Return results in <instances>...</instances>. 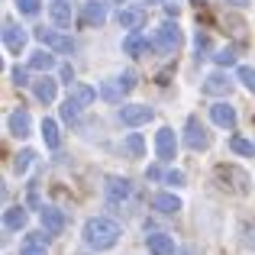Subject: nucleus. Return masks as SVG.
Masks as SVG:
<instances>
[{
    "label": "nucleus",
    "mask_w": 255,
    "mask_h": 255,
    "mask_svg": "<svg viewBox=\"0 0 255 255\" xmlns=\"http://www.w3.org/2000/svg\"><path fill=\"white\" fill-rule=\"evenodd\" d=\"M120 239V223L110 217H94L84 223V243L91 246V249L104 252V249H113Z\"/></svg>",
    "instance_id": "nucleus-1"
},
{
    "label": "nucleus",
    "mask_w": 255,
    "mask_h": 255,
    "mask_svg": "<svg viewBox=\"0 0 255 255\" xmlns=\"http://www.w3.org/2000/svg\"><path fill=\"white\" fill-rule=\"evenodd\" d=\"M152 45H155L162 55H174V52H178V45H181V29H178V23H162V26H158Z\"/></svg>",
    "instance_id": "nucleus-2"
},
{
    "label": "nucleus",
    "mask_w": 255,
    "mask_h": 255,
    "mask_svg": "<svg viewBox=\"0 0 255 255\" xmlns=\"http://www.w3.org/2000/svg\"><path fill=\"white\" fill-rule=\"evenodd\" d=\"M36 39L45 45V49H52L55 55H71L75 52V42H71L68 36H62V32H55V29H36Z\"/></svg>",
    "instance_id": "nucleus-3"
},
{
    "label": "nucleus",
    "mask_w": 255,
    "mask_h": 255,
    "mask_svg": "<svg viewBox=\"0 0 255 255\" xmlns=\"http://www.w3.org/2000/svg\"><path fill=\"white\" fill-rule=\"evenodd\" d=\"M152 117H155V110L145 107V104H126V107H120V120H123L126 126H142V123H149Z\"/></svg>",
    "instance_id": "nucleus-4"
},
{
    "label": "nucleus",
    "mask_w": 255,
    "mask_h": 255,
    "mask_svg": "<svg viewBox=\"0 0 255 255\" xmlns=\"http://www.w3.org/2000/svg\"><path fill=\"white\" fill-rule=\"evenodd\" d=\"M3 45H6V52H13V55H19V52L26 49V29H19L10 16L3 19Z\"/></svg>",
    "instance_id": "nucleus-5"
},
{
    "label": "nucleus",
    "mask_w": 255,
    "mask_h": 255,
    "mask_svg": "<svg viewBox=\"0 0 255 255\" xmlns=\"http://www.w3.org/2000/svg\"><path fill=\"white\" fill-rule=\"evenodd\" d=\"M184 142H187V149H194V152H200V149H207V145H210V136H207L204 123H200L197 117L187 120V136H184Z\"/></svg>",
    "instance_id": "nucleus-6"
},
{
    "label": "nucleus",
    "mask_w": 255,
    "mask_h": 255,
    "mask_svg": "<svg viewBox=\"0 0 255 255\" xmlns=\"http://www.w3.org/2000/svg\"><path fill=\"white\" fill-rule=\"evenodd\" d=\"M49 16H52V23H55L58 29H71V19H75L71 0H52L49 3Z\"/></svg>",
    "instance_id": "nucleus-7"
},
{
    "label": "nucleus",
    "mask_w": 255,
    "mask_h": 255,
    "mask_svg": "<svg viewBox=\"0 0 255 255\" xmlns=\"http://www.w3.org/2000/svg\"><path fill=\"white\" fill-rule=\"evenodd\" d=\"M217 178H230L236 194H249V174H246L243 168H236V165H220Z\"/></svg>",
    "instance_id": "nucleus-8"
},
{
    "label": "nucleus",
    "mask_w": 255,
    "mask_h": 255,
    "mask_svg": "<svg viewBox=\"0 0 255 255\" xmlns=\"http://www.w3.org/2000/svg\"><path fill=\"white\" fill-rule=\"evenodd\" d=\"M19 255H49V233H29L23 239Z\"/></svg>",
    "instance_id": "nucleus-9"
},
{
    "label": "nucleus",
    "mask_w": 255,
    "mask_h": 255,
    "mask_svg": "<svg viewBox=\"0 0 255 255\" xmlns=\"http://www.w3.org/2000/svg\"><path fill=\"white\" fill-rule=\"evenodd\" d=\"M174 149H178V142H174V132L165 126V129H158L155 132V152H158V158H174Z\"/></svg>",
    "instance_id": "nucleus-10"
},
{
    "label": "nucleus",
    "mask_w": 255,
    "mask_h": 255,
    "mask_svg": "<svg viewBox=\"0 0 255 255\" xmlns=\"http://www.w3.org/2000/svg\"><path fill=\"white\" fill-rule=\"evenodd\" d=\"M132 194V184L126 178H110L107 181V197H110V204H123V200H129Z\"/></svg>",
    "instance_id": "nucleus-11"
},
{
    "label": "nucleus",
    "mask_w": 255,
    "mask_h": 255,
    "mask_svg": "<svg viewBox=\"0 0 255 255\" xmlns=\"http://www.w3.org/2000/svg\"><path fill=\"white\" fill-rule=\"evenodd\" d=\"M6 126H10V132L16 139H26V136H29V129H32V120H29V113H26V110H13L10 120H6Z\"/></svg>",
    "instance_id": "nucleus-12"
},
{
    "label": "nucleus",
    "mask_w": 255,
    "mask_h": 255,
    "mask_svg": "<svg viewBox=\"0 0 255 255\" xmlns=\"http://www.w3.org/2000/svg\"><path fill=\"white\" fill-rule=\"evenodd\" d=\"M145 246H149L152 255H174V239L168 233H152V236H145Z\"/></svg>",
    "instance_id": "nucleus-13"
},
{
    "label": "nucleus",
    "mask_w": 255,
    "mask_h": 255,
    "mask_svg": "<svg viewBox=\"0 0 255 255\" xmlns=\"http://www.w3.org/2000/svg\"><path fill=\"white\" fill-rule=\"evenodd\" d=\"M42 226H45V233H49V236H62V230H65V213L55 210V207H45V210H42Z\"/></svg>",
    "instance_id": "nucleus-14"
},
{
    "label": "nucleus",
    "mask_w": 255,
    "mask_h": 255,
    "mask_svg": "<svg viewBox=\"0 0 255 255\" xmlns=\"http://www.w3.org/2000/svg\"><path fill=\"white\" fill-rule=\"evenodd\" d=\"M210 117H213V123L223 126V129H233V126H236V110H233L230 104H213Z\"/></svg>",
    "instance_id": "nucleus-15"
},
{
    "label": "nucleus",
    "mask_w": 255,
    "mask_h": 255,
    "mask_svg": "<svg viewBox=\"0 0 255 255\" xmlns=\"http://www.w3.org/2000/svg\"><path fill=\"white\" fill-rule=\"evenodd\" d=\"M32 91H36V97L42 100V104H52L55 94H58V81H52L49 75H42L39 81H32Z\"/></svg>",
    "instance_id": "nucleus-16"
},
{
    "label": "nucleus",
    "mask_w": 255,
    "mask_h": 255,
    "mask_svg": "<svg viewBox=\"0 0 255 255\" xmlns=\"http://www.w3.org/2000/svg\"><path fill=\"white\" fill-rule=\"evenodd\" d=\"M84 23L104 26V23H107V3H100V0H91V3H84Z\"/></svg>",
    "instance_id": "nucleus-17"
},
{
    "label": "nucleus",
    "mask_w": 255,
    "mask_h": 255,
    "mask_svg": "<svg viewBox=\"0 0 255 255\" xmlns=\"http://www.w3.org/2000/svg\"><path fill=\"white\" fill-rule=\"evenodd\" d=\"M94 97H97V91H94V87H87V84H75V87H71V94H68V100H75L81 110L94 104Z\"/></svg>",
    "instance_id": "nucleus-18"
},
{
    "label": "nucleus",
    "mask_w": 255,
    "mask_h": 255,
    "mask_svg": "<svg viewBox=\"0 0 255 255\" xmlns=\"http://www.w3.org/2000/svg\"><path fill=\"white\" fill-rule=\"evenodd\" d=\"M29 68H32V71H49V68H55V55H52V49H39V52H32Z\"/></svg>",
    "instance_id": "nucleus-19"
},
{
    "label": "nucleus",
    "mask_w": 255,
    "mask_h": 255,
    "mask_svg": "<svg viewBox=\"0 0 255 255\" xmlns=\"http://www.w3.org/2000/svg\"><path fill=\"white\" fill-rule=\"evenodd\" d=\"M230 87H233V81H230L226 75H220V71H217V75H210V78L204 81V94H230Z\"/></svg>",
    "instance_id": "nucleus-20"
},
{
    "label": "nucleus",
    "mask_w": 255,
    "mask_h": 255,
    "mask_svg": "<svg viewBox=\"0 0 255 255\" xmlns=\"http://www.w3.org/2000/svg\"><path fill=\"white\" fill-rule=\"evenodd\" d=\"M152 207H155L158 213H178L181 200L174 197V194H155V197H152Z\"/></svg>",
    "instance_id": "nucleus-21"
},
{
    "label": "nucleus",
    "mask_w": 255,
    "mask_h": 255,
    "mask_svg": "<svg viewBox=\"0 0 255 255\" xmlns=\"http://www.w3.org/2000/svg\"><path fill=\"white\" fill-rule=\"evenodd\" d=\"M3 223H6V230H23L26 226V210L23 207H6L3 210Z\"/></svg>",
    "instance_id": "nucleus-22"
},
{
    "label": "nucleus",
    "mask_w": 255,
    "mask_h": 255,
    "mask_svg": "<svg viewBox=\"0 0 255 255\" xmlns=\"http://www.w3.org/2000/svg\"><path fill=\"white\" fill-rule=\"evenodd\" d=\"M145 13L142 10H120V26L123 29H142Z\"/></svg>",
    "instance_id": "nucleus-23"
},
{
    "label": "nucleus",
    "mask_w": 255,
    "mask_h": 255,
    "mask_svg": "<svg viewBox=\"0 0 255 255\" xmlns=\"http://www.w3.org/2000/svg\"><path fill=\"white\" fill-rule=\"evenodd\" d=\"M42 139H45L49 149H58V145H62V132H58L55 120H42Z\"/></svg>",
    "instance_id": "nucleus-24"
},
{
    "label": "nucleus",
    "mask_w": 255,
    "mask_h": 255,
    "mask_svg": "<svg viewBox=\"0 0 255 255\" xmlns=\"http://www.w3.org/2000/svg\"><path fill=\"white\" fill-rule=\"evenodd\" d=\"M97 94L104 100H110V104H117V100H123L126 91H123V84H120V81H104V84L97 87Z\"/></svg>",
    "instance_id": "nucleus-25"
},
{
    "label": "nucleus",
    "mask_w": 255,
    "mask_h": 255,
    "mask_svg": "<svg viewBox=\"0 0 255 255\" xmlns=\"http://www.w3.org/2000/svg\"><path fill=\"white\" fill-rule=\"evenodd\" d=\"M145 49H149V42H145V39L139 36L136 29H132L129 36L123 39V52H126V55H139V52H145Z\"/></svg>",
    "instance_id": "nucleus-26"
},
{
    "label": "nucleus",
    "mask_w": 255,
    "mask_h": 255,
    "mask_svg": "<svg viewBox=\"0 0 255 255\" xmlns=\"http://www.w3.org/2000/svg\"><path fill=\"white\" fill-rule=\"evenodd\" d=\"M123 145H126V152H129L132 158H142V152H145V139L139 136V132H129Z\"/></svg>",
    "instance_id": "nucleus-27"
},
{
    "label": "nucleus",
    "mask_w": 255,
    "mask_h": 255,
    "mask_svg": "<svg viewBox=\"0 0 255 255\" xmlns=\"http://www.w3.org/2000/svg\"><path fill=\"white\" fill-rule=\"evenodd\" d=\"M32 158H36V152H32V149H23L16 158H13V171H16V174H26V168L32 165Z\"/></svg>",
    "instance_id": "nucleus-28"
},
{
    "label": "nucleus",
    "mask_w": 255,
    "mask_h": 255,
    "mask_svg": "<svg viewBox=\"0 0 255 255\" xmlns=\"http://www.w3.org/2000/svg\"><path fill=\"white\" fill-rule=\"evenodd\" d=\"M233 152H236V155H246V158H255V142H249V139H243V136H236L233 139Z\"/></svg>",
    "instance_id": "nucleus-29"
},
{
    "label": "nucleus",
    "mask_w": 255,
    "mask_h": 255,
    "mask_svg": "<svg viewBox=\"0 0 255 255\" xmlns=\"http://www.w3.org/2000/svg\"><path fill=\"white\" fill-rule=\"evenodd\" d=\"M239 81H243L246 91L255 94V68H252V65H243V68H239Z\"/></svg>",
    "instance_id": "nucleus-30"
},
{
    "label": "nucleus",
    "mask_w": 255,
    "mask_h": 255,
    "mask_svg": "<svg viewBox=\"0 0 255 255\" xmlns=\"http://www.w3.org/2000/svg\"><path fill=\"white\" fill-rule=\"evenodd\" d=\"M213 62H217V65H223V68H226V65H233V62H236V52H233L230 45H226V49H220L217 55H213Z\"/></svg>",
    "instance_id": "nucleus-31"
},
{
    "label": "nucleus",
    "mask_w": 255,
    "mask_h": 255,
    "mask_svg": "<svg viewBox=\"0 0 255 255\" xmlns=\"http://www.w3.org/2000/svg\"><path fill=\"white\" fill-rule=\"evenodd\" d=\"M39 3H42V0H16L19 13H26V16H36V13H39Z\"/></svg>",
    "instance_id": "nucleus-32"
},
{
    "label": "nucleus",
    "mask_w": 255,
    "mask_h": 255,
    "mask_svg": "<svg viewBox=\"0 0 255 255\" xmlns=\"http://www.w3.org/2000/svg\"><path fill=\"white\" fill-rule=\"evenodd\" d=\"M78 113H81V107H78L75 100H65V104H62V117L68 120V123H71V120H78Z\"/></svg>",
    "instance_id": "nucleus-33"
},
{
    "label": "nucleus",
    "mask_w": 255,
    "mask_h": 255,
    "mask_svg": "<svg viewBox=\"0 0 255 255\" xmlns=\"http://www.w3.org/2000/svg\"><path fill=\"white\" fill-rule=\"evenodd\" d=\"M194 49H197V58H204L207 49H210V39H207L204 32H197V39H194Z\"/></svg>",
    "instance_id": "nucleus-34"
},
{
    "label": "nucleus",
    "mask_w": 255,
    "mask_h": 255,
    "mask_svg": "<svg viewBox=\"0 0 255 255\" xmlns=\"http://www.w3.org/2000/svg\"><path fill=\"white\" fill-rule=\"evenodd\" d=\"M117 81L123 84V91H132V87H136V71H126V75L117 78Z\"/></svg>",
    "instance_id": "nucleus-35"
},
{
    "label": "nucleus",
    "mask_w": 255,
    "mask_h": 255,
    "mask_svg": "<svg viewBox=\"0 0 255 255\" xmlns=\"http://www.w3.org/2000/svg\"><path fill=\"white\" fill-rule=\"evenodd\" d=\"M13 84H19V87H23V84H29V75H26L23 68H13Z\"/></svg>",
    "instance_id": "nucleus-36"
},
{
    "label": "nucleus",
    "mask_w": 255,
    "mask_h": 255,
    "mask_svg": "<svg viewBox=\"0 0 255 255\" xmlns=\"http://www.w3.org/2000/svg\"><path fill=\"white\" fill-rule=\"evenodd\" d=\"M58 75H62V81H65V84H71V81H75V71H71V65H65V68L58 71Z\"/></svg>",
    "instance_id": "nucleus-37"
},
{
    "label": "nucleus",
    "mask_w": 255,
    "mask_h": 255,
    "mask_svg": "<svg viewBox=\"0 0 255 255\" xmlns=\"http://www.w3.org/2000/svg\"><path fill=\"white\" fill-rule=\"evenodd\" d=\"M165 181H168V184H181L184 174H181V171H168V178H165Z\"/></svg>",
    "instance_id": "nucleus-38"
},
{
    "label": "nucleus",
    "mask_w": 255,
    "mask_h": 255,
    "mask_svg": "<svg viewBox=\"0 0 255 255\" xmlns=\"http://www.w3.org/2000/svg\"><path fill=\"white\" fill-rule=\"evenodd\" d=\"M246 246H252V249H255V226H252V230L246 226Z\"/></svg>",
    "instance_id": "nucleus-39"
},
{
    "label": "nucleus",
    "mask_w": 255,
    "mask_h": 255,
    "mask_svg": "<svg viewBox=\"0 0 255 255\" xmlns=\"http://www.w3.org/2000/svg\"><path fill=\"white\" fill-rule=\"evenodd\" d=\"M230 6H249V0H226Z\"/></svg>",
    "instance_id": "nucleus-40"
},
{
    "label": "nucleus",
    "mask_w": 255,
    "mask_h": 255,
    "mask_svg": "<svg viewBox=\"0 0 255 255\" xmlns=\"http://www.w3.org/2000/svg\"><path fill=\"white\" fill-rule=\"evenodd\" d=\"M149 3H165V0H149Z\"/></svg>",
    "instance_id": "nucleus-41"
},
{
    "label": "nucleus",
    "mask_w": 255,
    "mask_h": 255,
    "mask_svg": "<svg viewBox=\"0 0 255 255\" xmlns=\"http://www.w3.org/2000/svg\"><path fill=\"white\" fill-rule=\"evenodd\" d=\"M194 3H200V0H194Z\"/></svg>",
    "instance_id": "nucleus-42"
}]
</instances>
